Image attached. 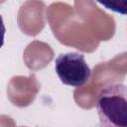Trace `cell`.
I'll use <instances>...</instances> for the list:
<instances>
[{"label": "cell", "instance_id": "6da1fadb", "mask_svg": "<svg viewBox=\"0 0 127 127\" xmlns=\"http://www.w3.org/2000/svg\"><path fill=\"white\" fill-rule=\"evenodd\" d=\"M95 107L101 127H127V85H106L98 93Z\"/></svg>", "mask_w": 127, "mask_h": 127}, {"label": "cell", "instance_id": "7a4b0ae2", "mask_svg": "<svg viewBox=\"0 0 127 127\" xmlns=\"http://www.w3.org/2000/svg\"><path fill=\"white\" fill-rule=\"evenodd\" d=\"M55 69L64 84L73 87L84 85L91 76V69L79 53L61 54L56 59Z\"/></svg>", "mask_w": 127, "mask_h": 127}, {"label": "cell", "instance_id": "3957f363", "mask_svg": "<svg viewBox=\"0 0 127 127\" xmlns=\"http://www.w3.org/2000/svg\"><path fill=\"white\" fill-rule=\"evenodd\" d=\"M99 4L105 6L107 9L112 10L114 12L127 15V0H117V1H99Z\"/></svg>", "mask_w": 127, "mask_h": 127}]
</instances>
